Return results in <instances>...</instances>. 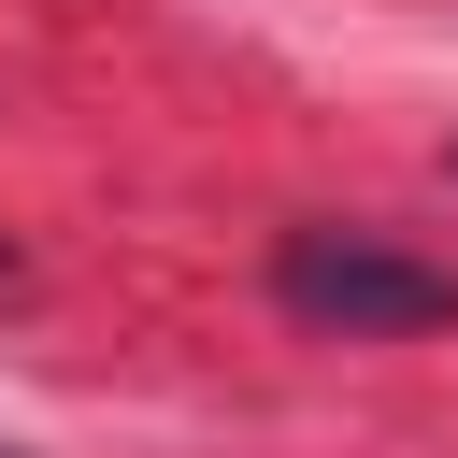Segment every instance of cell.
<instances>
[{
	"mask_svg": "<svg viewBox=\"0 0 458 458\" xmlns=\"http://www.w3.org/2000/svg\"><path fill=\"white\" fill-rule=\"evenodd\" d=\"M272 301L301 329H344V344H415V329H458V272L372 243V229H286L272 243Z\"/></svg>",
	"mask_w": 458,
	"mask_h": 458,
	"instance_id": "1",
	"label": "cell"
},
{
	"mask_svg": "<svg viewBox=\"0 0 458 458\" xmlns=\"http://www.w3.org/2000/svg\"><path fill=\"white\" fill-rule=\"evenodd\" d=\"M444 157H458V143H444Z\"/></svg>",
	"mask_w": 458,
	"mask_h": 458,
	"instance_id": "2",
	"label": "cell"
},
{
	"mask_svg": "<svg viewBox=\"0 0 458 458\" xmlns=\"http://www.w3.org/2000/svg\"><path fill=\"white\" fill-rule=\"evenodd\" d=\"M0 458H14V444H0Z\"/></svg>",
	"mask_w": 458,
	"mask_h": 458,
	"instance_id": "3",
	"label": "cell"
}]
</instances>
